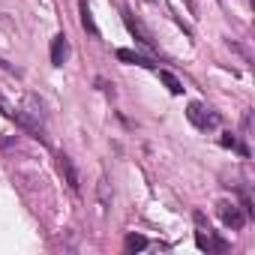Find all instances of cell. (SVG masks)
I'll return each instance as SVG.
<instances>
[{"instance_id":"cell-5","label":"cell","mask_w":255,"mask_h":255,"mask_svg":"<svg viewBox=\"0 0 255 255\" xmlns=\"http://www.w3.org/2000/svg\"><path fill=\"white\" fill-rule=\"evenodd\" d=\"M66 57H69V42H66L63 33H57V36L51 39V63H54V66H63Z\"/></svg>"},{"instance_id":"cell-1","label":"cell","mask_w":255,"mask_h":255,"mask_svg":"<svg viewBox=\"0 0 255 255\" xmlns=\"http://www.w3.org/2000/svg\"><path fill=\"white\" fill-rule=\"evenodd\" d=\"M192 219H195V246H198L201 252H225V249H228V243L207 225V219H204L201 210H195Z\"/></svg>"},{"instance_id":"cell-9","label":"cell","mask_w":255,"mask_h":255,"mask_svg":"<svg viewBox=\"0 0 255 255\" xmlns=\"http://www.w3.org/2000/svg\"><path fill=\"white\" fill-rule=\"evenodd\" d=\"M159 81H162L174 96H180V93H183V84H180V81H177V75H171L168 69H159Z\"/></svg>"},{"instance_id":"cell-3","label":"cell","mask_w":255,"mask_h":255,"mask_svg":"<svg viewBox=\"0 0 255 255\" xmlns=\"http://www.w3.org/2000/svg\"><path fill=\"white\" fill-rule=\"evenodd\" d=\"M216 210H219V219H222V225H225V228L240 231V228L246 225V213H243L237 204H231V201H219V204H216Z\"/></svg>"},{"instance_id":"cell-11","label":"cell","mask_w":255,"mask_h":255,"mask_svg":"<svg viewBox=\"0 0 255 255\" xmlns=\"http://www.w3.org/2000/svg\"><path fill=\"white\" fill-rule=\"evenodd\" d=\"M219 141H222V147H234V150H240V153H243V156H246V153H249V150H246V147H243V144H237V138H234V135H231V132H225V135H222V138H219Z\"/></svg>"},{"instance_id":"cell-8","label":"cell","mask_w":255,"mask_h":255,"mask_svg":"<svg viewBox=\"0 0 255 255\" xmlns=\"http://www.w3.org/2000/svg\"><path fill=\"white\" fill-rule=\"evenodd\" d=\"M117 60L132 63V66H153V60H147V57H141V54H135L129 48H117Z\"/></svg>"},{"instance_id":"cell-6","label":"cell","mask_w":255,"mask_h":255,"mask_svg":"<svg viewBox=\"0 0 255 255\" xmlns=\"http://www.w3.org/2000/svg\"><path fill=\"white\" fill-rule=\"evenodd\" d=\"M57 165H60V174H63V180H66V186H69L72 192H78V186H81V183H78V171H75L72 159H69V156H60V162H57Z\"/></svg>"},{"instance_id":"cell-2","label":"cell","mask_w":255,"mask_h":255,"mask_svg":"<svg viewBox=\"0 0 255 255\" xmlns=\"http://www.w3.org/2000/svg\"><path fill=\"white\" fill-rule=\"evenodd\" d=\"M186 117H189V123L195 126V129H201V132L216 129V126H219V114L213 108H207L204 102H189L186 105Z\"/></svg>"},{"instance_id":"cell-10","label":"cell","mask_w":255,"mask_h":255,"mask_svg":"<svg viewBox=\"0 0 255 255\" xmlns=\"http://www.w3.org/2000/svg\"><path fill=\"white\" fill-rule=\"evenodd\" d=\"M126 249H129V252H141V249H147V240L141 234H129V237H126Z\"/></svg>"},{"instance_id":"cell-7","label":"cell","mask_w":255,"mask_h":255,"mask_svg":"<svg viewBox=\"0 0 255 255\" xmlns=\"http://www.w3.org/2000/svg\"><path fill=\"white\" fill-rule=\"evenodd\" d=\"M78 12H81V27H84L90 36H99V27H96V21H93V12H90V6H87V0H78Z\"/></svg>"},{"instance_id":"cell-4","label":"cell","mask_w":255,"mask_h":255,"mask_svg":"<svg viewBox=\"0 0 255 255\" xmlns=\"http://www.w3.org/2000/svg\"><path fill=\"white\" fill-rule=\"evenodd\" d=\"M123 24H126V30H129L141 45H147V48H153V36H150V30L141 24V18H135L129 9H123Z\"/></svg>"}]
</instances>
